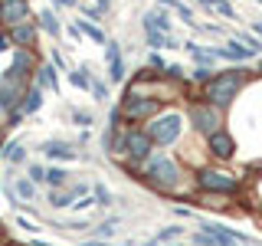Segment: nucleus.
I'll use <instances>...</instances> for the list:
<instances>
[{"label": "nucleus", "instance_id": "obj_5", "mask_svg": "<svg viewBox=\"0 0 262 246\" xmlns=\"http://www.w3.org/2000/svg\"><path fill=\"white\" fill-rule=\"evenodd\" d=\"M141 128H144V135L151 138L154 148H174L190 125H187V115L180 109H164L161 115H154V118L147 121V125H141Z\"/></svg>", "mask_w": 262, "mask_h": 246}, {"label": "nucleus", "instance_id": "obj_45", "mask_svg": "<svg viewBox=\"0 0 262 246\" xmlns=\"http://www.w3.org/2000/svg\"><path fill=\"white\" fill-rule=\"evenodd\" d=\"M196 4H200V7H207V10H213V7H216V0H196Z\"/></svg>", "mask_w": 262, "mask_h": 246}, {"label": "nucleus", "instance_id": "obj_34", "mask_svg": "<svg viewBox=\"0 0 262 246\" xmlns=\"http://www.w3.org/2000/svg\"><path fill=\"white\" fill-rule=\"evenodd\" d=\"M89 95H92L95 102H105V98H108V82H105V79H98V76H92V86H89Z\"/></svg>", "mask_w": 262, "mask_h": 246}, {"label": "nucleus", "instance_id": "obj_26", "mask_svg": "<svg viewBox=\"0 0 262 246\" xmlns=\"http://www.w3.org/2000/svg\"><path fill=\"white\" fill-rule=\"evenodd\" d=\"M115 230H118V217H108V220H102V223H92V227H89V233H92V240H105V243H112Z\"/></svg>", "mask_w": 262, "mask_h": 246}, {"label": "nucleus", "instance_id": "obj_33", "mask_svg": "<svg viewBox=\"0 0 262 246\" xmlns=\"http://www.w3.org/2000/svg\"><path fill=\"white\" fill-rule=\"evenodd\" d=\"M69 118H72V121H76V125H79V128H85V131H89V128H92V125H95V115H92V112H89V109H69Z\"/></svg>", "mask_w": 262, "mask_h": 246}, {"label": "nucleus", "instance_id": "obj_37", "mask_svg": "<svg viewBox=\"0 0 262 246\" xmlns=\"http://www.w3.org/2000/svg\"><path fill=\"white\" fill-rule=\"evenodd\" d=\"M27 177L33 180V184H46V168H43V164H36V161H33L30 168H27Z\"/></svg>", "mask_w": 262, "mask_h": 246}, {"label": "nucleus", "instance_id": "obj_18", "mask_svg": "<svg viewBox=\"0 0 262 246\" xmlns=\"http://www.w3.org/2000/svg\"><path fill=\"white\" fill-rule=\"evenodd\" d=\"M187 49V53H190V59L196 63V66H216V53H213V46H203V43H193V39H187V43H180Z\"/></svg>", "mask_w": 262, "mask_h": 246}, {"label": "nucleus", "instance_id": "obj_39", "mask_svg": "<svg viewBox=\"0 0 262 246\" xmlns=\"http://www.w3.org/2000/svg\"><path fill=\"white\" fill-rule=\"evenodd\" d=\"M108 128L121 131V109H118V105H112V109H108Z\"/></svg>", "mask_w": 262, "mask_h": 246}, {"label": "nucleus", "instance_id": "obj_25", "mask_svg": "<svg viewBox=\"0 0 262 246\" xmlns=\"http://www.w3.org/2000/svg\"><path fill=\"white\" fill-rule=\"evenodd\" d=\"M36 27L43 30V33H49V36H59V33H62V23L56 20V13L49 10V7H43V10H39V16H36Z\"/></svg>", "mask_w": 262, "mask_h": 246}, {"label": "nucleus", "instance_id": "obj_24", "mask_svg": "<svg viewBox=\"0 0 262 246\" xmlns=\"http://www.w3.org/2000/svg\"><path fill=\"white\" fill-rule=\"evenodd\" d=\"M10 191H13V197L20 203H33V200H36V184H33L30 177H16L10 184Z\"/></svg>", "mask_w": 262, "mask_h": 246}, {"label": "nucleus", "instance_id": "obj_8", "mask_svg": "<svg viewBox=\"0 0 262 246\" xmlns=\"http://www.w3.org/2000/svg\"><path fill=\"white\" fill-rule=\"evenodd\" d=\"M27 79H20L16 72L7 69L4 76H0V109L4 112H16L20 109V102H23V92H27Z\"/></svg>", "mask_w": 262, "mask_h": 246}, {"label": "nucleus", "instance_id": "obj_41", "mask_svg": "<svg viewBox=\"0 0 262 246\" xmlns=\"http://www.w3.org/2000/svg\"><path fill=\"white\" fill-rule=\"evenodd\" d=\"M7 46H13V43H10V36H7V33L0 30V53H7Z\"/></svg>", "mask_w": 262, "mask_h": 246}, {"label": "nucleus", "instance_id": "obj_17", "mask_svg": "<svg viewBox=\"0 0 262 246\" xmlns=\"http://www.w3.org/2000/svg\"><path fill=\"white\" fill-rule=\"evenodd\" d=\"M36 56H33V49H16L13 53V66H10V72H16L20 79H30L33 72H36Z\"/></svg>", "mask_w": 262, "mask_h": 246}, {"label": "nucleus", "instance_id": "obj_14", "mask_svg": "<svg viewBox=\"0 0 262 246\" xmlns=\"http://www.w3.org/2000/svg\"><path fill=\"white\" fill-rule=\"evenodd\" d=\"M141 30H154V33H174V20L164 7H151L141 16Z\"/></svg>", "mask_w": 262, "mask_h": 246}, {"label": "nucleus", "instance_id": "obj_38", "mask_svg": "<svg viewBox=\"0 0 262 246\" xmlns=\"http://www.w3.org/2000/svg\"><path fill=\"white\" fill-rule=\"evenodd\" d=\"M190 240H193V246H216V243H213V236L210 233H200V230H193Z\"/></svg>", "mask_w": 262, "mask_h": 246}, {"label": "nucleus", "instance_id": "obj_19", "mask_svg": "<svg viewBox=\"0 0 262 246\" xmlns=\"http://www.w3.org/2000/svg\"><path fill=\"white\" fill-rule=\"evenodd\" d=\"M144 46H151V53H164V49H177V36L174 33H154V30H144Z\"/></svg>", "mask_w": 262, "mask_h": 246}, {"label": "nucleus", "instance_id": "obj_29", "mask_svg": "<svg viewBox=\"0 0 262 246\" xmlns=\"http://www.w3.org/2000/svg\"><path fill=\"white\" fill-rule=\"evenodd\" d=\"M69 171L66 168H46V184H49V191H62V187H69Z\"/></svg>", "mask_w": 262, "mask_h": 246}, {"label": "nucleus", "instance_id": "obj_32", "mask_svg": "<svg viewBox=\"0 0 262 246\" xmlns=\"http://www.w3.org/2000/svg\"><path fill=\"white\" fill-rule=\"evenodd\" d=\"M236 39H239V43L249 49L252 56H262V39L256 36V33H249V30H246V33H236Z\"/></svg>", "mask_w": 262, "mask_h": 246}, {"label": "nucleus", "instance_id": "obj_31", "mask_svg": "<svg viewBox=\"0 0 262 246\" xmlns=\"http://www.w3.org/2000/svg\"><path fill=\"white\" fill-rule=\"evenodd\" d=\"M213 76H216V69H210V66H196L190 76H187V82H190V86H200V89H203Z\"/></svg>", "mask_w": 262, "mask_h": 246}, {"label": "nucleus", "instance_id": "obj_30", "mask_svg": "<svg viewBox=\"0 0 262 246\" xmlns=\"http://www.w3.org/2000/svg\"><path fill=\"white\" fill-rule=\"evenodd\" d=\"M92 76H95V72L89 69V66H79V69L69 72V86H76V89H82V92H89V86H92Z\"/></svg>", "mask_w": 262, "mask_h": 246}, {"label": "nucleus", "instance_id": "obj_22", "mask_svg": "<svg viewBox=\"0 0 262 246\" xmlns=\"http://www.w3.org/2000/svg\"><path fill=\"white\" fill-rule=\"evenodd\" d=\"M0 154H4L7 164H27V145H23V138H13V141H7L0 148Z\"/></svg>", "mask_w": 262, "mask_h": 246}, {"label": "nucleus", "instance_id": "obj_10", "mask_svg": "<svg viewBox=\"0 0 262 246\" xmlns=\"http://www.w3.org/2000/svg\"><path fill=\"white\" fill-rule=\"evenodd\" d=\"M39 154H43L46 161H56V164H62V161H79L82 158V151H76V145H69V141H59V138H46L43 145H39Z\"/></svg>", "mask_w": 262, "mask_h": 246}, {"label": "nucleus", "instance_id": "obj_48", "mask_svg": "<svg viewBox=\"0 0 262 246\" xmlns=\"http://www.w3.org/2000/svg\"><path fill=\"white\" fill-rule=\"evenodd\" d=\"M0 148H4V131H0Z\"/></svg>", "mask_w": 262, "mask_h": 246}, {"label": "nucleus", "instance_id": "obj_20", "mask_svg": "<svg viewBox=\"0 0 262 246\" xmlns=\"http://www.w3.org/2000/svg\"><path fill=\"white\" fill-rule=\"evenodd\" d=\"M76 30L85 39H92L95 46H105V43H108V33L102 30V23H92V20H85V16H79V20H76Z\"/></svg>", "mask_w": 262, "mask_h": 246}, {"label": "nucleus", "instance_id": "obj_28", "mask_svg": "<svg viewBox=\"0 0 262 246\" xmlns=\"http://www.w3.org/2000/svg\"><path fill=\"white\" fill-rule=\"evenodd\" d=\"M92 200H95V207H102V210L115 207V194L108 191V184H102V180L92 184Z\"/></svg>", "mask_w": 262, "mask_h": 246}, {"label": "nucleus", "instance_id": "obj_40", "mask_svg": "<svg viewBox=\"0 0 262 246\" xmlns=\"http://www.w3.org/2000/svg\"><path fill=\"white\" fill-rule=\"evenodd\" d=\"M16 223H20L23 230H30V233H36V223H33V220H27V217H16Z\"/></svg>", "mask_w": 262, "mask_h": 246}, {"label": "nucleus", "instance_id": "obj_35", "mask_svg": "<svg viewBox=\"0 0 262 246\" xmlns=\"http://www.w3.org/2000/svg\"><path fill=\"white\" fill-rule=\"evenodd\" d=\"M223 20H239V13H236V7H233V0H216V7H213Z\"/></svg>", "mask_w": 262, "mask_h": 246}, {"label": "nucleus", "instance_id": "obj_23", "mask_svg": "<svg viewBox=\"0 0 262 246\" xmlns=\"http://www.w3.org/2000/svg\"><path fill=\"white\" fill-rule=\"evenodd\" d=\"M43 109V89H36V86H30L27 92H23V102H20V115H33V112H39Z\"/></svg>", "mask_w": 262, "mask_h": 246}, {"label": "nucleus", "instance_id": "obj_7", "mask_svg": "<svg viewBox=\"0 0 262 246\" xmlns=\"http://www.w3.org/2000/svg\"><path fill=\"white\" fill-rule=\"evenodd\" d=\"M118 109H121V121H128V125L141 128V125H147V121L154 118V115H161L167 105H164L161 98H154V95L125 92V95H121V102H118Z\"/></svg>", "mask_w": 262, "mask_h": 246}, {"label": "nucleus", "instance_id": "obj_3", "mask_svg": "<svg viewBox=\"0 0 262 246\" xmlns=\"http://www.w3.org/2000/svg\"><path fill=\"white\" fill-rule=\"evenodd\" d=\"M193 177V187L196 194H216V197H239L246 191V180L243 174H236V171L229 168H216V164H196L190 171Z\"/></svg>", "mask_w": 262, "mask_h": 246}, {"label": "nucleus", "instance_id": "obj_2", "mask_svg": "<svg viewBox=\"0 0 262 246\" xmlns=\"http://www.w3.org/2000/svg\"><path fill=\"white\" fill-rule=\"evenodd\" d=\"M246 82H249V69H246V66H226V69H220L216 76L200 89V102L216 105V109L226 112L229 105L239 98V92L246 89Z\"/></svg>", "mask_w": 262, "mask_h": 246}, {"label": "nucleus", "instance_id": "obj_1", "mask_svg": "<svg viewBox=\"0 0 262 246\" xmlns=\"http://www.w3.org/2000/svg\"><path fill=\"white\" fill-rule=\"evenodd\" d=\"M138 180L161 197H180V200H190V203L196 200V187L187 164L167 151H154L144 161V168L138 171Z\"/></svg>", "mask_w": 262, "mask_h": 246}, {"label": "nucleus", "instance_id": "obj_49", "mask_svg": "<svg viewBox=\"0 0 262 246\" xmlns=\"http://www.w3.org/2000/svg\"><path fill=\"white\" fill-rule=\"evenodd\" d=\"M167 246H184V243H167Z\"/></svg>", "mask_w": 262, "mask_h": 246}, {"label": "nucleus", "instance_id": "obj_44", "mask_svg": "<svg viewBox=\"0 0 262 246\" xmlns=\"http://www.w3.org/2000/svg\"><path fill=\"white\" fill-rule=\"evenodd\" d=\"M95 7H98V10L105 13V10H108V7H112V0H95Z\"/></svg>", "mask_w": 262, "mask_h": 246}, {"label": "nucleus", "instance_id": "obj_13", "mask_svg": "<svg viewBox=\"0 0 262 246\" xmlns=\"http://www.w3.org/2000/svg\"><path fill=\"white\" fill-rule=\"evenodd\" d=\"M213 53H216V59H226V63H233V66H246V63L252 59V53L236 36H226L223 43H216V46H213Z\"/></svg>", "mask_w": 262, "mask_h": 246}, {"label": "nucleus", "instance_id": "obj_36", "mask_svg": "<svg viewBox=\"0 0 262 246\" xmlns=\"http://www.w3.org/2000/svg\"><path fill=\"white\" fill-rule=\"evenodd\" d=\"M144 66H147V69H154L158 76H161L164 69H167V63H164V56H161V53H147V56H144Z\"/></svg>", "mask_w": 262, "mask_h": 246}, {"label": "nucleus", "instance_id": "obj_4", "mask_svg": "<svg viewBox=\"0 0 262 246\" xmlns=\"http://www.w3.org/2000/svg\"><path fill=\"white\" fill-rule=\"evenodd\" d=\"M158 151V148L151 145V138L144 135V128H125L118 135V151H115V164L118 168H125L128 174L138 177V171L144 168V161L151 158V154Z\"/></svg>", "mask_w": 262, "mask_h": 246}, {"label": "nucleus", "instance_id": "obj_46", "mask_svg": "<svg viewBox=\"0 0 262 246\" xmlns=\"http://www.w3.org/2000/svg\"><path fill=\"white\" fill-rule=\"evenodd\" d=\"M30 246H53V243H46V240H33Z\"/></svg>", "mask_w": 262, "mask_h": 246}, {"label": "nucleus", "instance_id": "obj_15", "mask_svg": "<svg viewBox=\"0 0 262 246\" xmlns=\"http://www.w3.org/2000/svg\"><path fill=\"white\" fill-rule=\"evenodd\" d=\"M36 33H39L36 20H27V23H20V27L7 30V36H10V43L16 49H33V46H36Z\"/></svg>", "mask_w": 262, "mask_h": 246}, {"label": "nucleus", "instance_id": "obj_21", "mask_svg": "<svg viewBox=\"0 0 262 246\" xmlns=\"http://www.w3.org/2000/svg\"><path fill=\"white\" fill-rule=\"evenodd\" d=\"M158 7H164V10H170V13H177L180 20H184L187 27H190V30H196V27H200V20L193 16V10L184 4V0H158Z\"/></svg>", "mask_w": 262, "mask_h": 246}, {"label": "nucleus", "instance_id": "obj_9", "mask_svg": "<svg viewBox=\"0 0 262 246\" xmlns=\"http://www.w3.org/2000/svg\"><path fill=\"white\" fill-rule=\"evenodd\" d=\"M105 63H108V86H121L128 82V66H125V53H121V43L118 39H108L105 43Z\"/></svg>", "mask_w": 262, "mask_h": 246}, {"label": "nucleus", "instance_id": "obj_42", "mask_svg": "<svg viewBox=\"0 0 262 246\" xmlns=\"http://www.w3.org/2000/svg\"><path fill=\"white\" fill-rule=\"evenodd\" d=\"M249 33H256V36L262 39V16H256V20H252V30Z\"/></svg>", "mask_w": 262, "mask_h": 246}, {"label": "nucleus", "instance_id": "obj_12", "mask_svg": "<svg viewBox=\"0 0 262 246\" xmlns=\"http://www.w3.org/2000/svg\"><path fill=\"white\" fill-rule=\"evenodd\" d=\"M30 20V0H0V23L7 30Z\"/></svg>", "mask_w": 262, "mask_h": 246}, {"label": "nucleus", "instance_id": "obj_47", "mask_svg": "<svg viewBox=\"0 0 262 246\" xmlns=\"http://www.w3.org/2000/svg\"><path fill=\"white\" fill-rule=\"evenodd\" d=\"M256 72H259V76H262V59H259V66H256Z\"/></svg>", "mask_w": 262, "mask_h": 246}, {"label": "nucleus", "instance_id": "obj_27", "mask_svg": "<svg viewBox=\"0 0 262 246\" xmlns=\"http://www.w3.org/2000/svg\"><path fill=\"white\" fill-rule=\"evenodd\" d=\"M187 236V227H180V223H167V227H161L158 230V236H154V240H158L161 246H167V243H180Z\"/></svg>", "mask_w": 262, "mask_h": 246}, {"label": "nucleus", "instance_id": "obj_11", "mask_svg": "<svg viewBox=\"0 0 262 246\" xmlns=\"http://www.w3.org/2000/svg\"><path fill=\"white\" fill-rule=\"evenodd\" d=\"M207 151H210V158H216V161H233L236 158V151H239V145H236V138H233V131H216L213 138H207Z\"/></svg>", "mask_w": 262, "mask_h": 246}, {"label": "nucleus", "instance_id": "obj_6", "mask_svg": "<svg viewBox=\"0 0 262 246\" xmlns=\"http://www.w3.org/2000/svg\"><path fill=\"white\" fill-rule=\"evenodd\" d=\"M184 115H187V125L193 128V135H200L203 141H207V138H213L216 131L226 128V112L216 109V105L200 102V98H193V102L187 105Z\"/></svg>", "mask_w": 262, "mask_h": 246}, {"label": "nucleus", "instance_id": "obj_16", "mask_svg": "<svg viewBox=\"0 0 262 246\" xmlns=\"http://www.w3.org/2000/svg\"><path fill=\"white\" fill-rule=\"evenodd\" d=\"M33 86L43 89V92H59V69L53 63H39L33 72Z\"/></svg>", "mask_w": 262, "mask_h": 246}, {"label": "nucleus", "instance_id": "obj_43", "mask_svg": "<svg viewBox=\"0 0 262 246\" xmlns=\"http://www.w3.org/2000/svg\"><path fill=\"white\" fill-rule=\"evenodd\" d=\"M79 246H112V243H105V240H82Z\"/></svg>", "mask_w": 262, "mask_h": 246}]
</instances>
